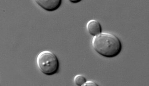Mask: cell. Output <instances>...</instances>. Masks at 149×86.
Here are the masks:
<instances>
[{
	"instance_id": "6da1fadb",
	"label": "cell",
	"mask_w": 149,
	"mask_h": 86,
	"mask_svg": "<svg viewBox=\"0 0 149 86\" xmlns=\"http://www.w3.org/2000/svg\"><path fill=\"white\" fill-rule=\"evenodd\" d=\"M92 46L99 55L109 58L118 56L122 49L119 38L115 35L107 33H101L93 37Z\"/></svg>"
},
{
	"instance_id": "7a4b0ae2",
	"label": "cell",
	"mask_w": 149,
	"mask_h": 86,
	"mask_svg": "<svg viewBox=\"0 0 149 86\" xmlns=\"http://www.w3.org/2000/svg\"><path fill=\"white\" fill-rule=\"evenodd\" d=\"M37 66L42 73L46 75H52L59 69L58 58L52 52L45 51L40 52L37 58Z\"/></svg>"
},
{
	"instance_id": "3957f363",
	"label": "cell",
	"mask_w": 149,
	"mask_h": 86,
	"mask_svg": "<svg viewBox=\"0 0 149 86\" xmlns=\"http://www.w3.org/2000/svg\"><path fill=\"white\" fill-rule=\"evenodd\" d=\"M35 2L44 10L49 12L57 10L62 4L61 0H36Z\"/></svg>"
},
{
	"instance_id": "277c9868",
	"label": "cell",
	"mask_w": 149,
	"mask_h": 86,
	"mask_svg": "<svg viewBox=\"0 0 149 86\" xmlns=\"http://www.w3.org/2000/svg\"><path fill=\"white\" fill-rule=\"evenodd\" d=\"M88 32L93 37L102 33V28L97 20H91L88 21L86 25Z\"/></svg>"
},
{
	"instance_id": "5b68a950",
	"label": "cell",
	"mask_w": 149,
	"mask_h": 86,
	"mask_svg": "<svg viewBox=\"0 0 149 86\" xmlns=\"http://www.w3.org/2000/svg\"><path fill=\"white\" fill-rule=\"evenodd\" d=\"M74 82L77 86H82L86 82V78L81 75H77L74 78Z\"/></svg>"
},
{
	"instance_id": "8992f818",
	"label": "cell",
	"mask_w": 149,
	"mask_h": 86,
	"mask_svg": "<svg viewBox=\"0 0 149 86\" xmlns=\"http://www.w3.org/2000/svg\"><path fill=\"white\" fill-rule=\"evenodd\" d=\"M98 85L96 83L94 82V81H86V82L82 86H98Z\"/></svg>"
},
{
	"instance_id": "52a82bcc",
	"label": "cell",
	"mask_w": 149,
	"mask_h": 86,
	"mask_svg": "<svg viewBox=\"0 0 149 86\" xmlns=\"http://www.w3.org/2000/svg\"><path fill=\"white\" fill-rule=\"evenodd\" d=\"M70 1L72 3H79L81 1V0H77V1H76V0H74V1H73V0H72V1Z\"/></svg>"
}]
</instances>
